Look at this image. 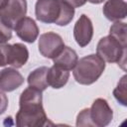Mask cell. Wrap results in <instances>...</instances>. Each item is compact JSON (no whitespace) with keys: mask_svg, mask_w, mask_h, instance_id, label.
I'll use <instances>...</instances> for the list:
<instances>
[{"mask_svg":"<svg viewBox=\"0 0 127 127\" xmlns=\"http://www.w3.org/2000/svg\"><path fill=\"white\" fill-rule=\"evenodd\" d=\"M15 122L18 127H40L47 125L48 117L43 107V94L41 90L29 86L22 91Z\"/></svg>","mask_w":127,"mask_h":127,"instance_id":"obj_1","label":"cell"},{"mask_svg":"<svg viewBox=\"0 0 127 127\" xmlns=\"http://www.w3.org/2000/svg\"><path fill=\"white\" fill-rule=\"evenodd\" d=\"M35 15L42 23L66 26L73 19L74 8L64 0H37Z\"/></svg>","mask_w":127,"mask_h":127,"instance_id":"obj_2","label":"cell"},{"mask_svg":"<svg viewBox=\"0 0 127 127\" xmlns=\"http://www.w3.org/2000/svg\"><path fill=\"white\" fill-rule=\"evenodd\" d=\"M105 62L97 55L91 54L77 61L73 67V77L79 84L89 85L94 83L103 73Z\"/></svg>","mask_w":127,"mask_h":127,"instance_id":"obj_3","label":"cell"},{"mask_svg":"<svg viewBox=\"0 0 127 127\" xmlns=\"http://www.w3.org/2000/svg\"><path fill=\"white\" fill-rule=\"evenodd\" d=\"M126 48L114 37L108 35L99 40L96 46V55L106 63H117L123 69L126 64Z\"/></svg>","mask_w":127,"mask_h":127,"instance_id":"obj_4","label":"cell"},{"mask_svg":"<svg viewBox=\"0 0 127 127\" xmlns=\"http://www.w3.org/2000/svg\"><path fill=\"white\" fill-rule=\"evenodd\" d=\"M27 0H8L0 8V20L9 28L15 29L17 23L26 16Z\"/></svg>","mask_w":127,"mask_h":127,"instance_id":"obj_5","label":"cell"},{"mask_svg":"<svg viewBox=\"0 0 127 127\" xmlns=\"http://www.w3.org/2000/svg\"><path fill=\"white\" fill-rule=\"evenodd\" d=\"M38 47L39 52L43 57L53 60L62 52L64 47V43L59 34L48 32L40 36Z\"/></svg>","mask_w":127,"mask_h":127,"instance_id":"obj_6","label":"cell"},{"mask_svg":"<svg viewBox=\"0 0 127 127\" xmlns=\"http://www.w3.org/2000/svg\"><path fill=\"white\" fill-rule=\"evenodd\" d=\"M89 116L93 126L104 127L112 121L113 111L106 99L97 98L89 108Z\"/></svg>","mask_w":127,"mask_h":127,"instance_id":"obj_7","label":"cell"},{"mask_svg":"<svg viewBox=\"0 0 127 127\" xmlns=\"http://www.w3.org/2000/svg\"><path fill=\"white\" fill-rule=\"evenodd\" d=\"M93 36V25L91 20L84 14L80 15L73 27V37L80 48L86 47Z\"/></svg>","mask_w":127,"mask_h":127,"instance_id":"obj_8","label":"cell"},{"mask_svg":"<svg viewBox=\"0 0 127 127\" xmlns=\"http://www.w3.org/2000/svg\"><path fill=\"white\" fill-rule=\"evenodd\" d=\"M24 83L23 75L13 67H6L0 70V90L10 92Z\"/></svg>","mask_w":127,"mask_h":127,"instance_id":"obj_9","label":"cell"},{"mask_svg":"<svg viewBox=\"0 0 127 127\" xmlns=\"http://www.w3.org/2000/svg\"><path fill=\"white\" fill-rule=\"evenodd\" d=\"M15 31L17 36L26 43H34L39 36V28L34 19L30 17L22 18L16 25Z\"/></svg>","mask_w":127,"mask_h":127,"instance_id":"obj_10","label":"cell"},{"mask_svg":"<svg viewBox=\"0 0 127 127\" xmlns=\"http://www.w3.org/2000/svg\"><path fill=\"white\" fill-rule=\"evenodd\" d=\"M105 18L112 22L124 20L126 18V0H107L102 8Z\"/></svg>","mask_w":127,"mask_h":127,"instance_id":"obj_11","label":"cell"},{"mask_svg":"<svg viewBox=\"0 0 127 127\" xmlns=\"http://www.w3.org/2000/svg\"><path fill=\"white\" fill-rule=\"evenodd\" d=\"M29 59V51L24 44L16 43L9 45L8 50V64L15 68L22 67Z\"/></svg>","mask_w":127,"mask_h":127,"instance_id":"obj_12","label":"cell"},{"mask_svg":"<svg viewBox=\"0 0 127 127\" xmlns=\"http://www.w3.org/2000/svg\"><path fill=\"white\" fill-rule=\"evenodd\" d=\"M54 61V64L62 67L65 70H71L73 69V67L75 66L77 61H78V57L77 54L74 50H72L69 47H64V49L62 50V52L53 59Z\"/></svg>","mask_w":127,"mask_h":127,"instance_id":"obj_13","label":"cell"},{"mask_svg":"<svg viewBox=\"0 0 127 127\" xmlns=\"http://www.w3.org/2000/svg\"><path fill=\"white\" fill-rule=\"evenodd\" d=\"M69 78V71L65 70L57 65L49 67L47 72V81L49 86H52L55 89L64 87Z\"/></svg>","mask_w":127,"mask_h":127,"instance_id":"obj_14","label":"cell"},{"mask_svg":"<svg viewBox=\"0 0 127 127\" xmlns=\"http://www.w3.org/2000/svg\"><path fill=\"white\" fill-rule=\"evenodd\" d=\"M49 67L48 66H40L36 69H34L30 74L28 75L27 81L29 86L37 88L41 90L42 92L47 89L49 86L48 81H47V72H48Z\"/></svg>","mask_w":127,"mask_h":127,"instance_id":"obj_15","label":"cell"},{"mask_svg":"<svg viewBox=\"0 0 127 127\" xmlns=\"http://www.w3.org/2000/svg\"><path fill=\"white\" fill-rule=\"evenodd\" d=\"M109 35L114 37L123 45L127 44V26L126 23L117 21L109 29Z\"/></svg>","mask_w":127,"mask_h":127,"instance_id":"obj_16","label":"cell"},{"mask_svg":"<svg viewBox=\"0 0 127 127\" xmlns=\"http://www.w3.org/2000/svg\"><path fill=\"white\" fill-rule=\"evenodd\" d=\"M113 95L115 99L123 106L127 105L126 100V75H123L119 82L117 83V86L113 90Z\"/></svg>","mask_w":127,"mask_h":127,"instance_id":"obj_17","label":"cell"},{"mask_svg":"<svg viewBox=\"0 0 127 127\" xmlns=\"http://www.w3.org/2000/svg\"><path fill=\"white\" fill-rule=\"evenodd\" d=\"M75 124L76 126H93L89 116V108H84L77 114Z\"/></svg>","mask_w":127,"mask_h":127,"instance_id":"obj_18","label":"cell"},{"mask_svg":"<svg viewBox=\"0 0 127 127\" xmlns=\"http://www.w3.org/2000/svg\"><path fill=\"white\" fill-rule=\"evenodd\" d=\"M12 38V29L0 20V42L7 43Z\"/></svg>","mask_w":127,"mask_h":127,"instance_id":"obj_19","label":"cell"},{"mask_svg":"<svg viewBox=\"0 0 127 127\" xmlns=\"http://www.w3.org/2000/svg\"><path fill=\"white\" fill-rule=\"evenodd\" d=\"M8 50L9 44L0 42V66L8 64Z\"/></svg>","mask_w":127,"mask_h":127,"instance_id":"obj_20","label":"cell"},{"mask_svg":"<svg viewBox=\"0 0 127 127\" xmlns=\"http://www.w3.org/2000/svg\"><path fill=\"white\" fill-rule=\"evenodd\" d=\"M7 107H8V97L2 90H0V115L6 111Z\"/></svg>","mask_w":127,"mask_h":127,"instance_id":"obj_21","label":"cell"},{"mask_svg":"<svg viewBox=\"0 0 127 127\" xmlns=\"http://www.w3.org/2000/svg\"><path fill=\"white\" fill-rule=\"evenodd\" d=\"M64 1L66 2L67 4H69L73 8H78V7L83 6L87 0H64Z\"/></svg>","mask_w":127,"mask_h":127,"instance_id":"obj_22","label":"cell"},{"mask_svg":"<svg viewBox=\"0 0 127 127\" xmlns=\"http://www.w3.org/2000/svg\"><path fill=\"white\" fill-rule=\"evenodd\" d=\"M88 2H90V3H92V4H100V3H102L104 0H87Z\"/></svg>","mask_w":127,"mask_h":127,"instance_id":"obj_23","label":"cell"},{"mask_svg":"<svg viewBox=\"0 0 127 127\" xmlns=\"http://www.w3.org/2000/svg\"><path fill=\"white\" fill-rule=\"evenodd\" d=\"M8 0H0V8H2L6 3H7Z\"/></svg>","mask_w":127,"mask_h":127,"instance_id":"obj_24","label":"cell"}]
</instances>
